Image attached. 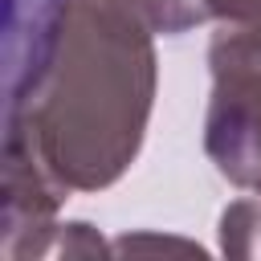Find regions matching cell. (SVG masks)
Listing matches in <instances>:
<instances>
[{
	"instance_id": "obj_1",
	"label": "cell",
	"mask_w": 261,
	"mask_h": 261,
	"mask_svg": "<svg viewBox=\"0 0 261 261\" xmlns=\"http://www.w3.org/2000/svg\"><path fill=\"white\" fill-rule=\"evenodd\" d=\"M155 86V33L118 4L73 0L45 73L4 106V130L29 139L69 192H102L139 159Z\"/></svg>"
},
{
	"instance_id": "obj_2",
	"label": "cell",
	"mask_w": 261,
	"mask_h": 261,
	"mask_svg": "<svg viewBox=\"0 0 261 261\" xmlns=\"http://www.w3.org/2000/svg\"><path fill=\"white\" fill-rule=\"evenodd\" d=\"M204 155L241 192H261V20H220L208 41Z\"/></svg>"
},
{
	"instance_id": "obj_3",
	"label": "cell",
	"mask_w": 261,
	"mask_h": 261,
	"mask_svg": "<svg viewBox=\"0 0 261 261\" xmlns=\"http://www.w3.org/2000/svg\"><path fill=\"white\" fill-rule=\"evenodd\" d=\"M73 0H4V106L20 102L45 73Z\"/></svg>"
},
{
	"instance_id": "obj_4",
	"label": "cell",
	"mask_w": 261,
	"mask_h": 261,
	"mask_svg": "<svg viewBox=\"0 0 261 261\" xmlns=\"http://www.w3.org/2000/svg\"><path fill=\"white\" fill-rule=\"evenodd\" d=\"M220 253L241 261H261V192L232 200L220 212Z\"/></svg>"
},
{
	"instance_id": "obj_5",
	"label": "cell",
	"mask_w": 261,
	"mask_h": 261,
	"mask_svg": "<svg viewBox=\"0 0 261 261\" xmlns=\"http://www.w3.org/2000/svg\"><path fill=\"white\" fill-rule=\"evenodd\" d=\"M208 20H261V0H200Z\"/></svg>"
}]
</instances>
